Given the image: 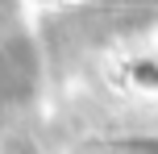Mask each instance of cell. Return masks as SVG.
Instances as JSON below:
<instances>
[{"mask_svg": "<svg viewBox=\"0 0 158 154\" xmlns=\"http://www.w3.org/2000/svg\"><path fill=\"white\" fill-rule=\"evenodd\" d=\"M33 88V67L17 63V54H0V108L21 104Z\"/></svg>", "mask_w": 158, "mask_h": 154, "instance_id": "obj_1", "label": "cell"}]
</instances>
